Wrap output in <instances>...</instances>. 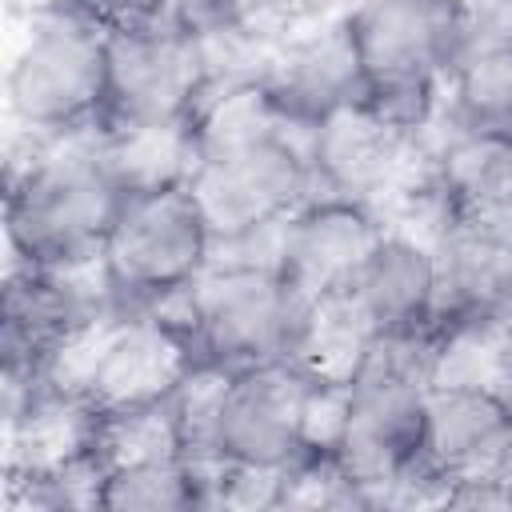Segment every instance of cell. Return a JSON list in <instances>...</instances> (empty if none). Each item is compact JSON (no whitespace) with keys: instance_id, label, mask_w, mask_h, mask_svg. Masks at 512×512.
Masks as SVG:
<instances>
[{"instance_id":"7","label":"cell","mask_w":512,"mask_h":512,"mask_svg":"<svg viewBox=\"0 0 512 512\" xmlns=\"http://www.w3.org/2000/svg\"><path fill=\"white\" fill-rule=\"evenodd\" d=\"M108 20L88 0H36L8 64V112L24 136H72L100 120Z\"/></svg>"},{"instance_id":"17","label":"cell","mask_w":512,"mask_h":512,"mask_svg":"<svg viewBox=\"0 0 512 512\" xmlns=\"http://www.w3.org/2000/svg\"><path fill=\"white\" fill-rule=\"evenodd\" d=\"M364 336H428L432 328V244L408 224L384 228L352 284L340 292ZM432 340V336H428Z\"/></svg>"},{"instance_id":"10","label":"cell","mask_w":512,"mask_h":512,"mask_svg":"<svg viewBox=\"0 0 512 512\" xmlns=\"http://www.w3.org/2000/svg\"><path fill=\"white\" fill-rule=\"evenodd\" d=\"M192 372L200 364L168 312L104 308L68 348L52 384L72 388L92 412H132L172 400Z\"/></svg>"},{"instance_id":"4","label":"cell","mask_w":512,"mask_h":512,"mask_svg":"<svg viewBox=\"0 0 512 512\" xmlns=\"http://www.w3.org/2000/svg\"><path fill=\"white\" fill-rule=\"evenodd\" d=\"M124 192L96 128L72 136H24V156L4 172L8 260L56 272H88Z\"/></svg>"},{"instance_id":"1","label":"cell","mask_w":512,"mask_h":512,"mask_svg":"<svg viewBox=\"0 0 512 512\" xmlns=\"http://www.w3.org/2000/svg\"><path fill=\"white\" fill-rule=\"evenodd\" d=\"M176 408L188 456L204 464L212 480L284 476L308 456H332L340 380L296 356L240 372L200 368L176 392Z\"/></svg>"},{"instance_id":"16","label":"cell","mask_w":512,"mask_h":512,"mask_svg":"<svg viewBox=\"0 0 512 512\" xmlns=\"http://www.w3.org/2000/svg\"><path fill=\"white\" fill-rule=\"evenodd\" d=\"M260 88L300 128H316L336 108L364 100V80L344 12L312 32H300L268 48L256 64Z\"/></svg>"},{"instance_id":"19","label":"cell","mask_w":512,"mask_h":512,"mask_svg":"<svg viewBox=\"0 0 512 512\" xmlns=\"http://www.w3.org/2000/svg\"><path fill=\"white\" fill-rule=\"evenodd\" d=\"M444 128L512 136V20L480 24L444 92Z\"/></svg>"},{"instance_id":"11","label":"cell","mask_w":512,"mask_h":512,"mask_svg":"<svg viewBox=\"0 0 512 512\" xmlns=\"http://www.w3.org/2000/svg\"><path fill=\"white\" fill-rule=\"evenodd\" d=\"M112 308L96 268L56 272L28 260H8L0 300V356L8 400L48 384L84 336V328Z\"/></svg>"},{"instance_id":"13","label":"cell","mask_w":512,"mask_h":512,"mask_svg":"<svg viewBox=\"0 0 512 512\" xmlns=\"http://www.w3.org/2000/svg\"><path fill=\"white\" fill-rule=\"evenodd\" d=\"M428 132H412L372 104L352 100L308 128V160L316 176V192L364 200L388 212L392 200L412 196L424 160H428Z\"/></svg>"},{"instance_id":"15","label":"cell","mask_w":512,"mask_h":512,"mask_svg":"<svg viewBox=\"0 0 512 512\" xmlns=\"http://www.w3.org/2000/svg\"><path fill=\"white\" fill-rule=\"evenodd\" d=\"M384 228H388V212L364 200L312 192L272 228L268 260L304 304H316L340 296L352 284V276L360 272Z\"/></svg>"},{"instance_id":"5","label":"cell","mask_w":512,"mask_h":512,"mask_svg":"<svg viewBox=\"0 0 512 512\" xmlns=\"http://www.w3.org/2000/svg\"><path fill=\"white\" fill-rule=\"evenodd\" d=\"M344 24L364 104L412 132L440 124L448 80L480 28V0H352Z\"/></svg>"},{"instance_id":"8","label":"cell","mask_w":512,"mask_h":512,"mask_svg":"<svg viewBox=\"0 0 512 512\" xmlns=\"http://www.w3.org/2000/svg\"><path fill=\"white\" fill-rule=\"evenodd\" d=\"M216 84L212 48L200 24L188 20L184 0L168 12L108 24V72L100 132H140L188 124Z\"/></svg>"},{"instance_id":"3","label":"cell","mask_w":512,"mask_h":512,"mask_svg":"<svg viewBox=\"0 0 512 512\" xmlns=\"http://www.w3.org/2000/svg\"><path fill=\"white\" fill-rule=\"evenodd\" d=\"M432 380L436 344L428 336H372L340 376L332 460L364 504L420 500Z\"/></svg>"},{"instance_id":"22","label":"cell","mask_w":512,"mask_h":512,"mask_svg":"<svg viewBox=\"0 0 512 512\" xmlns=\"http://www.w3.org/2000/svg\"><path fill=\"white\" fill-rule=\"evenodd\" d=\"M496 332H500V344H504V356H508V368H512V312L504 316V324Z\"/></svg>"},{"instance_id":"12","label":"cell","mask_w":512,"mask_h":512,"mask_svg":"<svg viewBox=\"0 0 512 512\" xmlns=\"http://www.w3.org/2000/svg\"><path fill=\"white\" fill-rule=\"evenodd\" d=\"M512 468V384L436 376L424 420L420 500H452L476 484H504Z\"/></svg>"},{"instance_id":"21","label":"cell","mask_w":512,"mask_h":512,"mask_svg":"<svg viewBox=\"0 0 512 512\" xmlns=\"http://www.w3.org/2000/svg\"><path fill=\"white\" fill-rule=\"evenodd\" d=\"M348 4L352 0H216L208 24H220L264 56L268 48L336 20Z\"/></svg>"},{"instance_id":"2","label":"cell","mask_w":512,"mask_h":512,"mask_svg":"<svg viewBox=\"0 0 512 512\" xmlns=\"http://www.w3.org/2000/svg\"><path fill=\"white\" fill-rule=\"evenodd\" d=\"M192 192L220 248L272 232L316 192L308 128L292 124L256 76L212 84L188 120Z\"/></svg>"},{"instance_id":"14","label":"cell","mask_w":512,"mask_h":512,"mask_svg":"<svg viewBox=\"0 0 512 512\" xmlns=\"http://www.w3.org/2000/svg\"><path fill=\"white\" fill-rule=\"evenodd\" d=\"M432 244V344L492 332L512 312V228L440 216Z\"/></svg>"},{"instance_id":"6","label":"cell","mask_w":512,"mask_h":512,"mask_svg":"<svg viewBox=\"0 0 512 512\" xmlns=\"http://www.w3.org/2000/svg\"><path fill=\"white\" fill-rule=\"evenodd\" d=\"M160 312L180 324L196 364L212 372L296 356L308 320V304L260 244L216 252L200 280Z\"/></svg>"},{"instance_id":"18","label":"cell","mask_w":512,"mask_h":512,"mask_svg":"<svg viewBox=\"0 0 512 512\" xmlns=\"http://www.w3.org/2000/svg\"><path fill=\"white\" fill-rule=\"evenodd\" d=\"M432 220L464 216L512 228V136L456 132L428 144L424 176L412 192Z\"/></svg>"},{"instance_id":"9","label":"cell","mask_w":512,"mask_h":512,"mask_svg":"<svg viewBox=\"0 0 512 512\" xmlns=\"http://www.w3.org/2000/svg\"><path fill=\"white\" fill-rule=\"evenodd\" d=\"M216 256V236L192 184L124 192L96 276L120 312H156L188 292Z\"/></svg>"},{"instance_id":"20","label":"cell","mask_w":512,"mask_h":512,"mask_svg":"<svg viewBox=\"0 0 512 512\" xmlns=\"http://www.w3.org/2000/svg\"><path fill=\"white\" fill-rule=\"evenodd\" d=\"M96 508H108V512L212 508V476L188 452L116 464L96 480Z\"/></svg>"}]
</instances>
